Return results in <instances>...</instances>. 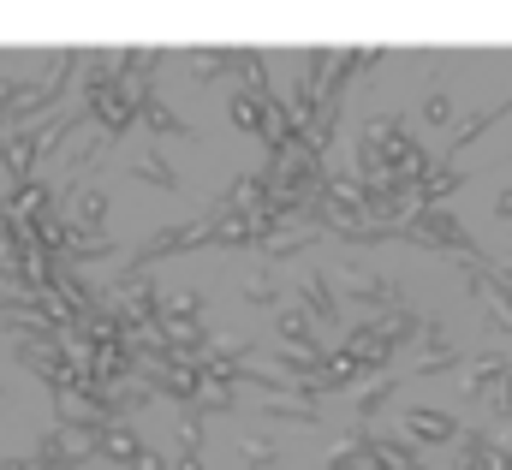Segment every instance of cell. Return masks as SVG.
Wrapping results in <instances>:
<instances>
[{"label": "cell", "instance_id": "obj_20", "mask_svg": "<svg viewBox=\"0 0 512 470\" xmlns=\"http://www.w3.org/2000/svg\"><path fill=\"white\" fill-rule=\"evenodd\" d=\"M447 114H453V102H447V96L435 90V96L423 102V119H429V125H447Z\"/></svg>", "mask_w": 512, "mask_h": 470}, {"label": "cell", "instance_id": "obj_22", "mask_svg": "<svg viewBox=\"0 0 512 470\" xmlns=\"http://www.w3.org/2000/svg\"><path fill=\"white\" fill-rule=\"evenodd\" d=\"M495 209H501V215L512 221V191H501V203H495Z\"/></svg>", "mask_w": 512, "mask_h": 470}, {"label": "cell", "instance_id": "obj_17", "mask_svg": "<svg viewBox=\"0 0 512 470\" xmlns=\"http://www.w3.org/2000/svg\"><path fill=\"white\" fill-rule=\"evenodd\" d=\"M256 417H262V423H322V411L304 405V399H292V405H286V399H262Z\"/></svg>", "mask_w": 512, "mask_h": 470}, {"label": "cell", "instance_id": "obj_21", "mask_svg": "<svg viewBox=\"0 0 512 470\" xmlns=\"http://www.w3.org/2000/svg\"><path fill=\"white\" fill-rule=\"evenodd\" d=\"M0 470H30V459H0Z\"/></svg>", "mask_w": 512, "mask_h": 470}, {"label": "cell", "instance_id": "obj_16", "mask_svg": "<svg viewBox=\"0 0 512 470\" xmlns=\"http://www.w3.org/2000/svg\"><path fill=\"white\" fill-rule=\"evenodd\" d=\"M233 453H239V465H245V470H280V447H274L262 429H256V435H245Z\"/></svg>", "mask_w": 512, "mask_h": 470}, {"label": "cell", "instance_id": "obj_14", "mask_svg": "<svg viewBox=\"0 0 512 470\" xmlns=\"http://www.w3.org/2000/svg\"><path fill=\"white\" fill-rule=\"evenodd\" d=\"M405 435H411V441H453V435H459V423H453L447 411L417 405V411H405Z\"/></svg>", "mask_w": 512, "mask_h": 470}, {"label": "cell", "instance_id": "obj_18", "mask_svg": "<svg viewBox=\"0 0 512 470\" xmlns=\"http://www.w3.org/2000/svg\"><path fill=\"white\" fill-rule=\"evenodd\" d=\"M393 387H399V375H387V381H376V387H370V393L358 399V423H370V417L382 411L387 399H393Z\"/></svg>", "mask_w": 512, "mask_h": 470}, {"label": "cell", "instance_id": "obj_15", "mask_svg": "<svg viewBox=\"0 0 512 470\" xmlns=\"http://www.w3.org/2000/svg\"><path fill=\"white\" fill-rule=\"evenodd\" d=\"M459 185H465V179H459V167H429V173L417 179V209H441Z\"/></svg>", "mask_w": 512, "mask_h": 470}, {"label": "cell", "instance_id": "obj_8", "mask_svg": "<svg viewBox=\"0 0 512 470\" xmlns=\"http://www.w3.org/2000/svg\"><path fill=\"white\" fill-rule=\"evenodd\" d=\"M340 352H352V357H358V363H364V369H387V363H393V352H399V346L387 340V334H382V322L370 316V322H358V328L346 334V346H340Z\"/></svg>", "mask_w": 512, "mask_h": 470}, {"label": "cell", "instance_id": "obj_11", "mask_svg": "<svg viewBox=\"0 0 512 470\" xmlns=\"http://www.w3.org/2000/svg\"><path fill=\"white\" fill-rule=\"evenodd\" d=\"M197 84H221V78H233V48H185V54H173Z\"/></svg>", "mask_w": 512, "mask_h": 470}, {"label": "cell", "instance_id": "obj_19", "mask_svg": "<svg viewBox=\"0 0 512 470\" xmlns=\"http://www.w3.org/2000/svg\"><path fill=\"white\" fill-rule=\"evenodd\" d=\"M179 447H197V453H203V417H197V411H185V423H179Z\"/></svg>", "mask_w": 512, "mask_h": 470}, {"label": "cell", "instance_id": "obj_10", "mask_svg": "<svg viewBox=\"0 0 512 470\" xmlns=\"http://www.w3.org/2000/svg\"><path fill=\"white\" fill-rule=\"evenodd\" d=\"M274 340H280L286 352H298V357H322L316 322H310L304 310H280V316H274Z\"/></svg>", "mask_w": 512, "mask_h": 470}, {"label": "cell", "instance_id": "obj_4", "mask_svg": "<svg viewBox=\"0 0 512 470\" xmlns=\"http://www.w3.org/2000/svg\"><path fill=\"white\" fill-rule=\"evenodd\" d=\"M108 209H114L108 185H78V191L66 197V221L78 227V238H114L108 233Z\"/></svg>", "mask_w": 512, "mask_h": 470}, {"label": "cell", "instance_id": "obj_13", "mask_svg": "<svg viewBox=\"0 0 512 470\" xmlns=\"http://www.w3.org/2000/svg\"><path fill=\"white\" fill-rule=\"evenodd\" d=\"M143 453H149V447L137 441V429H131V423H108V435H102V453H96V459H102V465H120V470H137Z\"/></svg>", "mask_w": 512, "mask_h": 470}, {"label": "cell", "instance_id": "obj_6", "mask_svg": "<svg viewBox=\"0 0 512 470\" xmlns=\"http://www.w3.org/2000/svg\"><path fill=\"white\" fill-rule=\"evenodd\" d=\"M0 167H6L12 185H18V179H36V167H42V131H36V125L6 131V137H0Z\"/></svg>", "mask_w": 512, "mask_h": 470}, {"label": "cell", "instance_id": "obj_2", "mask_svg": "<svg viewBox=\"0 0 512 470\" xmlns=\"http://www.w3.org/2000/svg\"><path fill=\"white\" fill-rule=\"evenodd\" d=\"M209 244V221H173V227H161L155 238H143L137 250H131L126 262L131 268H149V262H161V256H179V250H203Z\"/></svg>", "mask_w": 512, "mask_h": 470}, {"label": "cell", "instance_id": "obj_5", "mask_svg": "<svg viewBox=\"0 0 512 470\" xmlns=\"http://www.w3.org/2000/svg\"><path fill=\"white\" fill-rule=\"evenodd\" d=\"M131 96H137V125H143L155 143H167V137H185V143H191V137H197V125H185V119L173 114V108L155 96V84H143V90H131Z\"/></svg>", "mask_w": 512, "mask_h": 470}, {"label": "cell", "instance_id": "obj_9", "mask_svg": "<svg viewBox=\"0 0 512 470\" xmlns=\"http://www.w3.org/2000/svg\"><path fill=\"white\" fill-rule=\"evenodd\" d=\"M233 84L256 96V102H274L280 90H274V72H268V54H256V48H233Z\"/></svg>", "mask_w": 512, "mask_h": 470}, {"label": "cell", "instance_id": "obj_12", "mask_svg": "<svg viewBox=\"0 0 512 470\" xmlns=\"http://www.w3.org/2000/svg\"><path fill=\"white\" fill-rule=\"evenodd\" d=\"M131 179H143V185H155V191H185V179H179V167L161 155V143L149 137V149L131 161Z\"/></svg>", "mask_w": 512, "mask_h": 470}, {"label": "cell", "instance_id": "obj_3", "mask_svg": "<svg viewBox=\"0 0 512 470\" xmlns=\"http://www.w3.org/2000/svg\"><path fill=\"white\" fill-rule=\"evenodd\" d=\"M0 215H12V221H30V227H42L48 215H60V197H54V185L36 173V179H18L6 197H0Z\"/></svg>", "mask_w": 512, "mask_h": 470}, {"label": "cell", "instance_id": "obj_7", "mask_svg": "<svg viewBox=\"0 0 512 470\" xmlns=\"http://www.w3.org/2000/svg\"><path fill=\"white\" fill-rule=\"evenodd\" d=\"M298 310H304L316 328H334V322H340V292L328 286V268H310V274L298 280Z\"/></svg>", "mask_w": 512, "mask_h": 470}, {"label": "cell", "instance_id": "obj_1", "mask_svg": "<svg viewBox=\"0 0 512 470\" xmlns=\"http://www.w3.org/2000/svg\"><path fill=\"white\" fill-rule=\"evenodd\" d=\"M399 238H411V244H429V250H453V256H465V262H477V238L459 227V215H447V209H417Z\"/></svg>", "mask_w": 512, "mask_h": 470}]
</instances>
